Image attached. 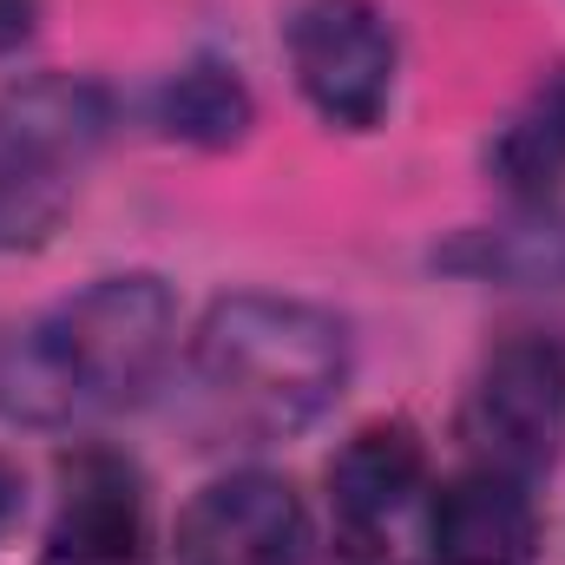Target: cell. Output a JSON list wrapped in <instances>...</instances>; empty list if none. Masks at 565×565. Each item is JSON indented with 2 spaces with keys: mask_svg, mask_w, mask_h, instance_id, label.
<instances>
[{
  "mask_svg": "<svg viewBox=\"0 0 565 565\" xmlns=\"http://www.w3.org/2000/svg\"><path fill=\"white\" fill-rule=\"evenodd\" d=\"M427 480V447L408 422H369L342 440V454L329 460V500H335V520L369 540L382 533Z\"/></svg>",
  "mask_w": 565,
  "mask_h": 565,
  "instance_id": "9c48e42d",
  "label": "cell"
},
{
  "mask_svg": "<svg viewBox=\"0 0 565 565\" xmlns=\"http://www.w3.org/2000/svg\"><path fill=\"white\" fill-rule=\"evenodd\" d=\"M250 119H257L250 86L231 66H217V60H191L158 93V126L184 145H204V151H231L250 132Z\"/></svg>",
  "mask_w": 565,
  "mask_h": 565,
  "instance_id": "7c38bea8",
  "label": "cell"
},
{
  "mask_svg": "<svg viewBox=\"0 0 565 565\" xmlns=\"http://www.w3.org/2000/svg\"><path fill=\"white\" fill-rule=\"evenodd\" d=\"M282 53L302 99L349 132H369L395 99V33L375 0H296Z\"/></svg>",
  "mask_w": 565,
  "mask_h": 565,
  "instance_id": "5b68a950",
  "label": "cell"
},
{
  "mask_svg": "<svg viewBox=\"0 0 565 565\" xmlns=\"http://www.w3.org/2000/svg\"><path fill=\"white\" fill-rule=\"evenodd\" d=\"M487 171L507 198L546 204L565 184V73H546L487 145Z\"/></svg>",
  "mask_w": 565,
  "mask_h": 565,
  "instance_id": "30bf717a",
  "label": "cell"
},
{
  "mask_svg": "<svg viewBox=\"0 0 565 565\" xmlns=\"http://www.w3.org/2000/svg\"><path fill=\"white\" fill-rule=\"evenodd\" d=\"M20 513H26V480H20L13 460H0V540L20 526Z\"/></svg>",
  "mask_w": 565,
  "mask_h": 565,
  "instance_id": "5bb4252c",
  "label": "cell"
},
{
  "mask_svg": "<svg viewBox=\"0 0 565 565\" xmlns=\"http://www.w3.org/2000/svg\"><path fill=\"white\" fill-rule=\"evenodd\" d=\"M427 540L440 565H526L540 546V513L526 480L493 467H467L440 480L427 507Z\"/></svg>",
  "mask_w": 565,
  "mask_h": 565,
  "instance_id": "ba28073f",
  "label": "cell"
},
{
  "mask_svg": "<svg viewBox=\"0 0 565 565\" xmlns=\"http://www.w3.org/2000/svg\"><path fill=\"white\" fill-rule=\"evenodd\" d=\"M33 26H40V0H0V53L26 46Z\"/></svg>",
  "mask_w": 565,
  "mask_h": 565,
  "instance_id": "4fadbf2b",
  "label": "cell"
},
{
  "mask_svg": "<svg viewBox=\"0 0 565 565\" xmlns=\"http://www.w3.org/2000/svg\"><path fill=\"white\" fill-rule=\"evenodd\" d=\"M106 126V86L73 73H40L0 93V250H40L60 231Z\"/></svg>",
  "mask_w": 565,
  "mask_h": 565,
  "instance_id": "3957f363",
  "label": "cell"
},
{
  "mask_svg": "<svg viewBox=\"0 0 565 565\" xmlns=\"http://www.w3.org/2000/svg\"><path fill=\"white\" fill-rule=\"evenodd\" d=\"M309 513L277 473H224L178 513V565H302Z\"/></svg>",
  "mask_w": 565,
  "mask_h": 565,
  "instance_id": "8992f818",
  "label": "cell"
},
{
  "mask_svg": "<svg viewBox=\"0 0 565 565\" xmlns=\"http://www.w3.org/2000/svg\"><path fill=\"white\" fill-rule=\"evenodd\" d=\"M440 270L480 282H526V289H565V217L540 211L500 231H467L440 250Z\"/></svg>",
  "mask_w": 565,
  "mask_h": 565,
  "instance_id": "8fae6325",
  "label": "cell"
},
{
  "mask_svg": "<svg viewBox=\"0 0 565 565\" xmlns=\"http://www.w3.org/2000/svg\"><path fill=\"white\" fill-rule=\"evenodd\" d=\"M460 440L473 447V467L513 473V480H540L559 460L565 440V342L559 335H513L500 342L473 388H467V415Z\"/></svg>",
  "mask_w": 565,
  "mask_h": 565,
  "instance_id": "277c9868",
  "label": "cell"
},
{
  "mask_svg": "<svg viewBox=\"0 0 565 565\" xmlns=\"http://www.w3.org/2000/svg\"><path fill=\"white\" fill-rule=\"evenodd\" d=\"M145 546V480L132 460L86 447L60 467L46 565H132Z\"/></svg>",
  "mask_w": 565,
  "mask_h": 565,
  "instance_id": "52a82bcc",
  "label": "cell"
},
{
  "mask_svg": "<svg viewBox=\"0 0 565 565\" xmlns=\"http://www.w3.org/2000/svg\"><path fill=\"white\" fill-rule=\"evenodd\" d=\"M178 342V302L158 277H99L53 316L0 335V422L73 427L139 408Z\"/></svg>",
  "mask_w": 565,
  "mask_h": 565,
  "instance_id": "6da1fadb",
  "label": "cell"
},
{
  "mask_svg": "<svg viewBox=\"0 0 565 565\" xmlns=\"http://www.w3.org/2000/svg\"><path fill=\"white\" fill-rule=\"evenodd\" d=\"M191 375L217 427L282 440L335 408L349 382V329L302 296H224L191 342Z\"/></svg>",
  "mask_w": 565,
  "mask_h": 565,
  "instance_id": "7a4b0ae2",
  "label": "cell"
}]
</instances>
